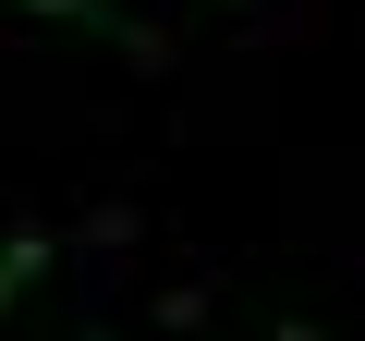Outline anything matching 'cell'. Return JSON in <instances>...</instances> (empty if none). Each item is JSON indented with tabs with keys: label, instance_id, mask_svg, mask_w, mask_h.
Here are the masks:
<instances>
[{
	"label": "cell",
	"instance_id": "cell-1",
	"mask_svg": "<svg viewBox=\"0 0 365 341\" xmlns=\"http://www.w3.org/2000/svg\"><path fill=\"white\" fill-rule=\"evenodd\" d=\"M25 13H49V25H86V37H110L122 61H146V73L170 61V49H158V37L134 25V13H122V0H25Z\"/></svg>",
	"mask_w": 365,
	"mask_h": 341
},
{
	"label": "cell",
	"instance_id": "cell-2",
	"mask_svg": "<svg viewBox=\"0 0 365 341\" xmlns=\"http://www.w3.org/2000/svg\"><path fill=\"white\" fill-rule=\"evenodd\" d=\"M49 256H61L49 232H13V244H0V317H13V305H25L37 280H49Z\"/></svg>",
	"mask_w": 365,
	"mask_h": 341
},
{
	"label": "cell",
	"instance_id": "cell-3",
	"mask_svg": "<svg viewBox=\"0 0 365 341\" xmlns=\"http://www.w3.org/2000/svg\"><path fill=\"white\" fill-rule=\"evenodd\" d=\"M268 341H317V329H304V317H280V329H268Z\"/></svg>",
	"mask_w": 365,
	"mask_h": 341
},
{
	"label": "cell",
	"instance_id": "cell-4",
	"mask_svg": "<svg viewBox=\"0 0 365 341\" xmlns=\"http://www.w3.org/2000/svg\"><path fill=\"white\" fill-rule=\"evenodd\" d=\"M232 13H244V0H232Z\"/></svg>",
	"mask_w": 365,
	"mask_h": 341
}]
</instances>
